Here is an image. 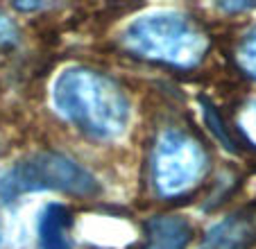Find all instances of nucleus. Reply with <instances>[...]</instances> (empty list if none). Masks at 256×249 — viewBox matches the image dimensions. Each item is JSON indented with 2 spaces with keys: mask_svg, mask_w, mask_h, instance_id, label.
<instances>
[{
  "mask_svg": "<svg viewBox=\"0 0 256 249\" xmlns=\"http://www.w3.org/2000/svg\"><path fill=\"white\" fill-rule=\"evenodd\" d=\"M54 109L91 138L114 140L130 124V100L112 77L93 68L72 66L52 86Z\"/></svg>",
  "mask_w": 256,
  "mask_h": 249,
  "instance_id": "f257e3e1",
  "label": "nucleus"
},
{
  "mask_svg": "<svg viewBox=\"0 0 256 249\" xmlns=\"http://www.w3.org/2000/svg\"><path fill=\"white\" fill-rule=\"evenodd\" d=\"M125 46L136 57L174 68H195L208 50V36L186 14L154 12L127 28Z\"/></svg>",
  "mask_w": 256,
  "mask_h": 249,
  "instance_id": "f03ea898",
  "label": "nucleus"
},
{
  "mask_svg": "<svg viewBox=\"0 0 256 249\" xmlns=\"http://www.w3.org/2000/svg\"><path fill=\"white\" fill-rule=\"evenodd\" d=\"M44 190L88 197L98 192V182L75 158L62 152H39L25 156L0 174L2 202H14L20 195Z\"/></svg>",
  "mask_w": 256,
  "mask_h": 249,
  "instance_id": "7ed1b4c3",
  "label": "nucleus"
},
{
  "mask_svg": "<svg viewBox=\"0 0 256 249\" xmlns=\"http://www.w3.org/2000/svg\"><path fill=\"white\" fill-rule=\"evenodd\" d=\"M204 148L179 130H166L152 150V184L161 197H179L195 188L206 174Z\"/></svg>",
  "mask_w": 256,
  "mask_h": 249,
  "instance_id": "20e7f679",
  "label": "nucleus"
},
{
  "mask_svg": "<svg viewBox=\"0 0 256 249\" xmlns=\"http://www.w3.org/2000/svg\"><path fill=\"white\" fill-rule=\"evenodd\" d=\"M72 213L64 204H48L41 211L36 222V236H39L41 249H72Z\"/></svg>",
  "mask_w": 256,
  "mask_h": 249,
  "instance_id": "39448f33",
  "label": "nucleus"
},
{
  "mask_svg": "<svg viewBox=\"0 0 256 249\" xmlns=\"http://www.w3.org/2000/svg\"><path fill=\"white\" fill-rule=\"evenodd\" d=\"M145 249H186L190 242V224L179 216H156L148 220Z\"/></svg>",
  "mask_w": 256,
  "mask_h": 249,
  "instance_id": "423d86ee",
  "label": "nucleus"
},
{
  "mask_svg": "<svg viewBox=\"0 0 256 249\" xmlns=\"http://www.w3.org/2000/svg\"><path fill=\"white\" fill-rule=\"evenodd\" d=\"M256 229L247 218L232 216L211 226L200 249H245L254 240Z\"/></svg>",
  "mask_w": 256,
  "mask_h": 249,
  "instance_id": "0eeeda50",
  "label": "nucleus"
},
{
  "mask_svg": "<svg viewBox=\"0 0 256 249\" xmlns=\"http://www.w3.org/2000/svg\"><path fill=\"white\" fill-rule=\"evenodd\" d=\"M200 104H202V114H204V122H206V127L211 130V134L216 136L220 143L224 145V148L229 150V152H236V145H234V138L229 136L227 127H224L222 118H220V114H218V109L213 106V102L208 100V98H200Z\"/></svg>",
  "mask_w": 256,
  "mask_h": 249,
  "instance_id": "6e6552de",
  "label": "nucleus"
},
{
  "mask_svg": "<svg viewBox=\"0 0 256 249\" xmlns=\"http://www.w3.org/2000/svg\"><path fill=\"white\" fill-rule=\"evenodd\" d=\"M236 62L247 75L256 80V28H252L240 41L236 50Z\"/></svg>",
  "mask_w": 256,
  "mask_h": 249,
  "instance_id": "1a4fd4ad",
  "label": "nucleus"
},
{
  "mask_svg": "<svg viewBox=\"0 0 256 249\" xmlns=\"http://www.w3.org/2000/svg\"><path fill=\"white\" fill-rule=\"evenodd\" d=\"M238 130L245 136V140L256 148V102L242 106V111L238 114Z\"/></svg>",
  "mask_w": 256,
  "mask_h": 249,
  "instance_id": "9d476101",
  "label": "nucleus"
},
{
  "mask_svg": "<svg viewBox=\"0 0 256 249\" xmlns=\"http://www.w3.org/2000/svg\"><path fill=\"white\" fill-rule=\"evenodd\" d=\"M18 38H20V34H18L16 23L7 14H2V12H0V50L16 46V44H18Z\"/></svg>",
  "mask_w": 256,
  "mask_h": 249,
  "instance_id": "9b49d317",
  "label": "nucleus"
}]
</instances>
